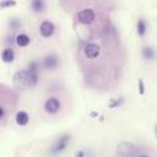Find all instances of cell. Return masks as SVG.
Instances as JSON below:
<instances>
[{
    "label": "cell",
    "instance_id": "obj_1",
    "mask_svg": "<svg viewBox=\"0 0 157 157\" xmlns=\"http://www.w3.org/2000/svg\"><path fill=\"white\" fill-rule=\"evenodd\" d=\"M37 81H38V65L34 61L31 63L26 70L17 71L13 75V85L20 90L33 87L36 86Z\"/></svg>",
    "mask_w": 157,
    "mask_h": 157
},
{
    "label": "cell",
    "instance_id": "obj_2",
    "mask_svg": "<svg viewBox=\"0 0 157 157\" xmlns=\"http://www.w3.org/2000/svg\"><path fill=\"white\" fill-rule=\"evenodd\" d=\"M69 141H70V135H63V136H60L54 142V145L52 146V153L53 155H56V153L63 152L66 148V146L69 145Z\"/></svg>",
    "mask_w": 157,
    "mask_h": 157
},
{
    "label": "cell",
    "instance_id": "obj_3",
    "mask_svg": "<svg viewBox=\"0 0 157 157\" xmlns=\"http://www.w3.org/2000/svg\"><path fill=\"white\" fill-rule=\"evenodd\" d=\"M94 11L91 10V9H85V10H81L78 13H77V18L81 23L83 25H90L93 22L94 20Z\"/></svg>",
    "mask_w": 157,
    "mask_h": 157
},
{
    "label": "cell",
    "instance_id": "obj_4",
    "mask_svg": "<svg viewBox=\"0 0 157 157\" xmlns=\"http://www.w3.org/2000/svg\"><path fill=\"white\" fill-rule=\"evenodd\" d=\"M101 53V47L96 43H88L83 47V54L88 58V59H94L99 55Z\"/></svg>",
    "mask_w": 157,
    "mask_h": 157
},
{
    "label": "cell",
    "instance_id": "obj_5",
    "mask_svg": "<svg viewBox=\"0 0 157 157\" xmlns=\"http://www.w3.org/2000/svg\"><path fill=\"white\" fill-rule=\"evenodd\" d=\"M60 108H61L60 101L56 99V98H54V97L48 98V99L45 101V103H44V110H45L47 113H50V114L56 113L58 110H60Z\"/></svg>",
    "mask_w": 157,
    "mask_h": 157
},
{
    "label": "cell",
    "instance_id": "obj_6",
    "mask_svg": "<svg viewBox=\"0 0 157 157\" xmlns=\"http://www.w3.org/2000/svg\"><path fill=\"white\" fill-rule=\"evenodd\" d=\"M39 31H40V34L43 37H50L54 31H55V27L53 25V22L50 21H43L40 23V27H39Z\"/></svg>",
    "mask_w": 157,
    "mask_h": 157
},
{
    "label": "cell",
    "instance_id": "obj_7",
    "mask_svg": "<svg viewBox=\"0 0 157 157\" xmlns=\"http://www.w3.org/2000/svg\"><path fill=\"white\" fill-rule=\"evenodd\" d=\"M58 65V58L54 54H49L43 59V66L47 69H53Z\"/></svg>",
    "mask_w": 157,
    "mask_h": 157
},
{
    "label": "cell",
    "instance_id": "obj_8",
    "mask_svg": "<svg viewBox=\"0 0 157 157\" xmlns=\"http://www.w3.org/2000/svg\"><path fill=\"white\" fill-rule=\"evenodd\" d=\"M28 119H29V117H28V114H27L25 110H20V112L16 114V123H17L18 125H21V126L27 125Z\"/></svg>",
    "mask_w": 157,
    "mask_h": 157
},
{
    "label": "cell",
    "instance_id": "obj_9",
    "mask_svg": "<svg viewBox=\"0 0 157 157\" xmlns=\"http://www.w3.org/2000/svg\"><path fill=\"white\" fill-rule=\"evenodd\" d=\"M13 58H15V53H13V50L11 48H5L1 52V59H2V61L11 63L13 60Z\"/></svg>",
    "mask_w": 157,
    "mask_h": 157
},
{
    "label": "cell",
    "instance_id": "obj_10",
    "mask_svg": "<svg viewBox=\"0 0 157 157\" xmlns=\"http://www.w3.org/2000/svg\"><path fill=\"white\" fill-rule=\"evenodd\" d=\"M16 44L18 47H27L29 44V37L25 33H21V34H17L16 37Z\"/></svg>",
    "mask_w": 157,
    "mask_h": 157
},
{
    "label": "cell",
    "instance_id": "obj_11",
    "mask_svg": "<svg viewBox=\"0 0 157 157\" xmlns=\"http://www.w3.org/2000/svg\"><path fill=\"white\" fill-rule=\"evenodd\" d=\"M136 29H137V34H139L140 37H142V36L146 33L147 25H146V22H145V20H144V18H139V20H137Z\"/></svg>",
    "mask_w": 157,
    "mask_h": 157
},
{
    "label": "cell",
    "instance_id": "obj_12",
    "mask_svg": "<svg viewBox=\"0 0 157 157\" xmlns=\"http://www.w3.org/2000/svg\"><path fill=\"white\" fill-rule=\"evenodd\" d=\"M31 9L34 12H42L44 9V0H32L31 1Z\"/></svg>",
    "mask_w": 157,
    "mask_h": 157
},
{
    "label": "cell",
    "instance_id": "obj_13",
    "mask_svg": "<svg viewBox=\"0 0 157 157\" xmlns=\"http://www.w3.org/2000/svg\"><path fill=\"white\" fill-rule=\"evenodd\" d=\"M142 56L145 59L150 60V59L155 58V50L151 47H144V49H142Z\"/></svg>",
    "mask_w": 157,
    "mask_h": 157
},
{
    "label": "cell",
    "instance_id": "obj_14",
    "mask_svg": "<svg viewBox=\"0 0 157 157\" xmlns=\"http://www.w3.org/2000/svg\"><path fill=\"white\" fill-rule=\"evenodd\" d=\"M16 1L15 0H2L1 1V7H9V6H15Z\"/></svg>",
    "mask_w": 157,
    "mask_h": 157
},
{
    "label": "cell",
    "instance_id": "obj_15",
    "mask_svg": "<svg viewBox=\"0 0 157 157\" xmlns=\"http://www.w3.org/2000/svg\"><path fill=\"white\" fill-rule=\"evenodd\" d=\"M139 87H140V94H144V82H142V80H139Z\"/></svg>",
    "mask_w": 157,
    "mask_h": 157
},
{
    "label": "cell",
    "instance_id": "obj_16",
    "mask_svg": "<svg viewBox=\"0 0 157 157\" xmlns=\"http://www.w3.org/2000/svg\"><path fill=\"white\" fill-rule=\"evenodd\" d=\"M76 157H83V151H78L76 153Z\"/></svg>",
    "mask_w": 157,
    "mask_h": 157
},
{
    "label": "cell",
    "instance_id": "obj_17",
    "mask_svg": "<svg viewBox=\"0 0 157 157\" xmlns=\"http://www.w3.org/2000/svg\"><path fill=\"white\" fill-rule=\"evenodd\" d=\"M156 136H157V126H156Z\"/></svg>",
    "mask_w": 157,
    "mask_h": 157
},
{
    "label": "cell",
    "instance_id": "obj_18",
    "mask_svg": "<svg viewBox=\"0 0 157 157\" xmlns=\"http://www.w3.org/2000/svg\"><path fill=\"white\" fill-rule=\"evenodd\" d=\"M141 157H147V156H141Z\"/></svg>",
    "mask_w": 157,
    "mask_h": 157
}]
</instances>
